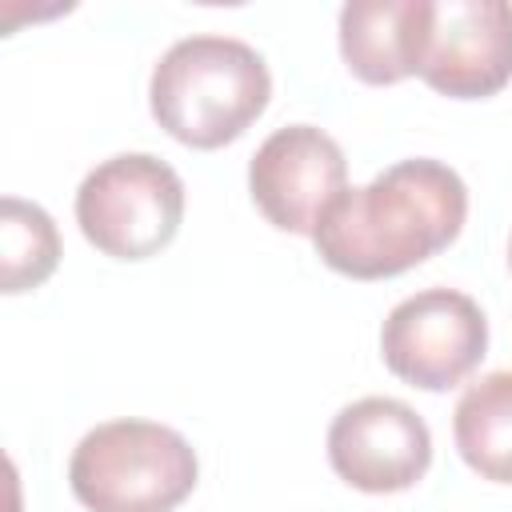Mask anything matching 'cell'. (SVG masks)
Returning <instances> with one entry per match:
<instances>
[{
	"mask_svg": "<svg viewBox=\"0 0 512 512\" xmlns=\"http://www.w3.org/2000/svg\"><path fill=\"white\" fill-rule=\"evenodd\" d=\"M464 216V180L448 164L416 156L384 168L364 188H348L320 220L312 244L332 272L384 280L448 248Z\"/></svg>",
	"mask_w": 512,
	"mask_h": 512,
	"instance_id": "obj_1",
	"label": "cell"
},
{
	"mask_svg": "<svg viewBox=\"0 0 512 512\" xmlns=\"http://www.w3.org/2000/svg\"><path fill=\"white\" fill-rule=\"evenodd\" d=\"M272 96L264 56L236 36H184L152 68L148 104L156 124L188 148L236 140Z\"/></svg>",
	"mask_w": 512,
	"mask_h": 512,
	"instance_id": "obj_2",
	"label": "cell"
},
{
	"mask_svg": "<svg viewBox=\"0 0 512 512\" xmlns=\"http://www.w3.org/2000/svg\"><path fill=\"white\" fill-rule=\"evenodd\" d=\"M68 484L88 512H172L196 488V452L168 424L108 420L76 444Z\"/></svg>",
	"mask_w": 512,
	"mask_h": 512,
	"instance_id": "obj_3",
	"label": "cell"
},
{
	"mask_svg": "<svg viewBox=\"0 0 512 512\" xmlns=\"http://www.w3.org/2000/svg\"><path fill=\"white\" fill-rule=\"evenodd\" d=\"M184 220V180L148 152L96 164L76 188V224L88 244L116 260H148L172 244Z\"/></svg>",
	"mask_w": 512,
	"mask_h": 512,
	"instance_id": "obj_4",
	"label": "cell"
},
{
	"mask_svg": "<svg viewBox=\"0 0 512 512\" xmlns=\"http://www.w3.org/2000/svg\"><path fill=\"white\" fill-rule=\"evenodd\" d=\"M488 348L480 304L456 288H424L400 300L380 328V356L392 376L412 388H456Z\"/></svg>",
	"mask_w": 512,
	"mask_h": 512,
	"instance_id": "obj_5",
	"label": "cell"
},
{
	"mask_svg": "<svg viewBox=\"0 0 512 512\" xmlns=\"http://www.w3.org/2000/svg\"><path fill=\"white\" fill-rule=\"evenodd\" d=\"M416 76L456 100L496 96L512 80V4L432 0Z\"/></svg>",
	"mask_w": 512,
	"mask_h": 512,
	"instance_id": "obj_6",
	"label": "cell"
},
{
	"mask_svg": "<svg viewBox=\"0 0 512 512\" xmlns=\"http://www.w3.org/2000/svg\"><path fill=\"white\" fill-rule=\"evenodd\" d=\"M248 192L280 232L316 236L328 208L348 192V160L324 128L288 124L256 148Z\"/></svg>",
	"mask_w": 512,
	"mask_h": 512,
	"instance_id": "obj_7",
	"label": "cell"
},
{
	"mask_svg": "<svg viewBox=\"0 0 512 512\" xmlns=\"http://www.w3.org/2000/svg\"><path fill=\"white\" fill-rule=\"evenodd\" d=\"M332 472L360 492H404L432 464V432L416 408L392 396H364L328 428Z\"/></svg>",
	"mask_w": 512,
	"mask_h": 512,
	"instance_id": "obj_8",
	"label": "cell"
},
{
	"mask_svg": "<svg viewBox=\"0 0 512 512\" xmlns=\"http://www.w3.org/2000/svg\"><path fill=\"white\" fill-rule=\"evenodd\" d=\"M432 0H348L340 8V56L364 84L416 76Z\"/></svg>",
	"mask_w": 512,
	"mask_h": 512,
	"instance_id": "obj_9",
	"label": "cell"
},
{
	"mask_svg": "<svg viewBox=\"0 0 512 512\" xmlns=\"http://www.w3.org/2000/svg\"><path fill=\"white\" fill-rule=\"evenodd\" d=\"M452 436L472 472L512 484V372H488L464 388L452 412Z\"/></svg>",
	"mask_w": 512,
	"mask_h": 512,
	"instance_id": "obj_10",
	"label": "cell"
},
{
	"mask_svg": "<svg viewBox=\"0 0 512 512\" xmlns=\"http://www.w3.org/2000/svg\"><path fill=\"white\" fill-rule=\"evenodd\" d=\"M60 264V232L52 216L20 196L0 200V292L16 296L44 284Z\"/></svg>",
	"mask_w": 512,
	"mask_h": 512,
	"instance_id": "obj_11",
	"label": "cell"
},
{
	"mask_svg": "<svg viewBox=\"0 0 512 512\" xmlns=\"http://www.w3.org/2000/svg\"><path fill=\"white\" fill-rule=\"evenodd\" d=\"M508 260H512V244H508Z\"/></svg>",
	"mask_w": 512,
	"mask_h": 512,
	"instance_id": "obj_12",
	"label": "cell"
}]
</instances>
